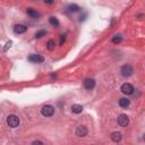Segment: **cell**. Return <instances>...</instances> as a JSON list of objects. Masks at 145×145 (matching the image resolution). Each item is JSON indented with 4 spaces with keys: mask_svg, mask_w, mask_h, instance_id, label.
<instances>
[{
    "mask_svg": "<svg viewBox=\"0 0 145 145\" xmlns=\"http://www.w3.org/2000/svg\"><path fill=\"white\" fill-rule=\"evenodd\" d=\"M41 113L44 117H51L55 113V108L52 105H44L43 108L41 109Z\"/></svg>",
    "mask_w": 145,
    "mask_h": 145,
    "instance_id": "cell-2",
    "label": "cell"
},
{
    "mask_svg": "<svg viewBox=\"0 0 145 145\" xmlns=\"http://www.w3.org/2000/svg\"><path fill=\"white\" fill-rule=\"evenodd\" d=\"M121 138H123V135H121V133H119V132H113V133L111 134V139L113 142H116V143L120 142Z\"/></svg>",
    "mask_w": 145,
    "mask_h": 145,
    "instance_id": "cell-11",
    "label": "cell"
},
{
    "mask_svg": "<svg viewBox=\"0 0 145 145\" xmlns=\"http://www.w3.org/2000/svg\"><path fill=\"white\" fill-rule=\"evenodd\" d=\"M65 35H60V44H62V42H64V41H65Z\"/></svg>",
    "mask_w": 145,
    "mask_h": 145,
    "instance_id": "cell-20",
    "label": "cell"
},
{
    "mask_svg": "<svg viewBox=\"0 0 145 145\" xmlns=\"http://www.w3.org/2000/svg\"><path fill=\"white\" fill-rule=\"evenodd\" d=\"M7 123L11 128H16L19 125V118L17 116H15V114H10V116L7 117Z\"/></svg>",
    "mask_w": 145,
    "mask_h": 145,
    "instance_id": "cell-1",
    "label": "cell"
},
{
    "mask_svg": "<svg viewBox=\"0 0 145 145\" xmlns=\"http://www.w3.org/2000/svg\"><path fill=\"white\" fill-rule=\"evenodd\" d=\"M45 34H46V31H44V30H41V31H39L36 34H35V36H36L37 39H40V37L44 36Z\"/></svg>",
    "mask_w": 145,
    "mask_h": 145,
    "instance_id": "cell-18",
    "label": "cell"
},
{
    "mask_svg": "<svg viewBox=\"0 0 145 145\" xmlns=\"http://www.w3.org/2000/svg\"><path fill=\"white\" fill-rule=\"evenodd\" d=\"M67 9L71 12H77V11H79L80 7L78 6V5H76V3H71V5H69V6L67 7Z\"/></svg>",
    "mask_w": 145,
    "mask_h": 145,
    "instance_id": "cell-14",
    "label": "cell"
},
{
    "mask_svg": "<svg viewBox=\"0 0 145 145\" xmlns=\"http://www.w3.org/2000/svg\"><path fill=\"white\" fill-rule=\"evenodd\" d=\"M49 23L52 25V26H55V27H58V26H59V21L56 18V17H50V18H49Z\"/></svg>",
    "mask_w": 145,
    "mask_h": 145,
    "instance_id": "cell-15",
    "label": "cell"
},
{
    "mask_svg": "<svg viewBox=\"0 0 145 145\" xmlns=\"http://www.w3.org/2000/svg\"><path fill=\"white\" fill-rule=\"evenodd\" d=\"M45 3H55V0H44Z\"/></svg>",
    "mask_w": 145,
    "mask_h": 145,
    "instance_id": "cell-21",
    "label": "cell"
},
{
    "mask_svg": "<svg viewBox=\"0 0 145 145\" xmlns=\"http://www.w3.org/2000/svg\"><path fill=\"white\" fill-rule=\"evenodd\" d=\"M71 111L74 112V113L78 114V113H80V112L83 111V107L79 105V104H73L71 105Z\"/></svg>",
    "mask_w": 145,
    "mask_h": 145,
    "instance_id": "cell-12",
    "label": "cell"
},
{
    "mask_svg": "<svg viewBox=\"0 0 145 145\" xmlns=\"http://www.w3.org/2000/svg\"><path fill=\"white\" fill-rule=\"evenodd\" d=\"M120 73L123 77H128V76L133 74V67L130 65H123L120 69Z\"/></svg>",
    "mask_w": 145,
    "mask_h": 145,
    "instance_id": "cell-3",
    "label": "cell"
},
{
    "mask_svg": "<svg viewBox=\"0 0 145 145\" xmlns=\"http://www.w3.org/2000/svg\"><path fill=\"white\" fill-rule=\"evenodd\" d=\"M87 133H89V130L85 126H78L77 129H76V135L79 136V137H84V136H86Z\"/></svg>",
    "mask_w": 145,
    "mask_h": 145,
    "instance_id": "cell-8",
    "label": "cell"
},
{
    "mask_svg": "<svg viewBox=\"0 0 145 145\" xmlns=\"http://www.w3.org/2000/svg\"><path fill=\"white\" fill-rule=\"evenodd\" d=\"M28 60L33 64H41V62L44 61V58L41 55H31L28 57Z\"/></svg>",
    "mask_w": 145,
    "mask_h": 145,
    "instance_id": "cell-6",
    "label": "cell"
},
{
    "mask_svg": "<svg viewBox=\"0 0 145 145\" xmlns=\"http://www.w3.org/2000/svg\"><path fill=\"white\" fill-rule=\"evenodd\" d=\"M121 92L123 94H127V95H130V94H133L134 93V87L132 84L129 83H125L123 84V86H121Z\"/></svg>",
    "mask_w": 145,
    "mask_h": 145,
    "instance_id": "cell-4",
    "label": "cell"
},
{
    "mask_svg": "<svg viewBox=\"0 0 145 145\" xmlns=\"http://www.w3.org/2000/svg\"><path fill=\"white\" fill-rule=\"evenodd\" d=\"M27 30V27L25 25H22V24H18V25H15L14 26V32L16 34H22V33H25Z\"/></svg>",
    "mask_w": 145,
    "mask_h": 145,
    "instance_id": "cell-9",
    "label": "cell"
},
{
    "mask_svg": "<svg viewBox=\"0 0 145 145\" xmlns=\"http://www.w3.org/2000/svg\"><path fill=\"white\" fill-rule=\"evenodd\" d=\"M129 123V118L127 117L126 114H120L118 117V125L121 127H126Z\"/></svg>",
    "mask_w": 145,
    "mask_h": 145,
    "instance_id": "cell-5",
    "label": "cell"
},
{
    "mask_svg": "<svg viewBox=\"0 0 145 145\" xmlns=\"http://www.w3.org/2000/svg\"><path fill=\"white\" fill-rule=\"evenodd\" d=\"M32 144H33V145H35V144H43V143H42V142H40V141H34V142L32 143Z\"/></svg>",
    "mask_w": 145,
    "mask_h": 145,
    "instance_id": "cell-22",
    "label": "cell"
},
{
    "mask_svg": "<svg viewBox=\"0 0 145 145\" xmlns=\"http://www.w3.org/2000/svg\"><path fill=\"white\" fill-rule=\"evenodd\" d=\"M95 86V80L93 78H86L84 80V87L86 89H93Z\"/></svg>",
    "mask_w": 145,
    "mask_h": 145,
    "instance_id": "cell-7",
    "label": "cell"
},
{
    "mask_svg": "<svg viewBox=\"0 0 145 145\" xmlns=\"http://www.w3.org/2000/svg\"><path fill=\"white\" fill-rule=\"evenodd\" d=\"M10 45H11V41H9V42H7L6 46H5V51H7V50H8V48H10Z\"/></svg>",
    "mask_w": 145,
    "mask_h": 145,
    "instance_id": "cell-19",
    "label": "cell"
},
{
    "mask_svg": "<svg viewBox=\"0 0 145 145\" xmlns=\"http://www.w3.org/2000/svg\"><path fill=\"white\" fill-rule=\"evenodd\" d=\"M121 41H123V36L121 35H116V36L112 37V42L113 43H120Z\"/></svg>",
    "mask_w": 145,
    "mask_h": 145,
    "instance_id": "cell-16",
    "label": "cell"
},
{
    "mask_svg": "<svg viewBox=\"0 0 145 145\" xmlns=\"http://www.w3.org/2000/svg\"><path fill=\"white\" fill-rule=\"evenodd\" d=\"M46 45H48V49L52 50L53 48H55V45H56V43H55V41L53 40H49L48 41V43H46Z\"/></svg>",
    "mask_w": 145,
    "mask_h": 145,
    "instance_id": "cell-17",
    "label": "cell"
},
{
    "mask_svg": "<svg viewBox=\"0 0 145 145\" xmlns=\"http://www.w3.org/2000/svg\"><path fill=\"white\" fill-rule=\"evenodd\" d=\"M26 12H27L28 16H31L32 18H39V17H40V12L36 11V10L33 9V8H27Z\"/></svg>",
    "mask_w": 145,
    "mask_h": 145,
    "instance_id": "cell-10",
    "label": "cell"
},
{
    "mask_svg": "<svg viewBox=\"0 0 145 145\" xmlns=\"http://www.w3.org/2000/svg\"><path fill=\"white\" fill-rule=\"evenodd\" d=\"M130 104V101L126 98H123V99L119 100V105H120L121 108H127V107H129Z\"/></svg>",
    "mask_w": 145,
    "mask_h": 145,
    "instance_id": "cell-13",
    "label": "cell"
}]
</instances>
